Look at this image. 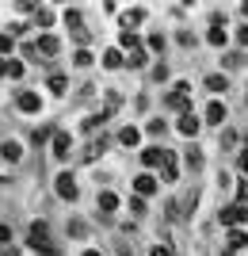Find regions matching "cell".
<instances>
[{
    "label": "cell",
    "mask_w": 248,
    "mask_h": 256,
    "mask_svg": "<svg viewBox=\"0 0 248 256\" xmlns=\"http://www.w3.org/2000/svg\"><path fill=\"white\" fill-rule=\"evenodd\" d=\"M27 245L38 248L42 256H57V248L50 245V226H46V222H34L31 230H27Z\"/></svg>",
    "instance_id": "1"
},
{
    "label": "cell",
    "mask_w": 248,
    "mask_h": 256,
    "mask_svg": "<svg viewBox=\"0 0 248 256\" xmlns=\"http://www.w3.org/2000/svg\"><path fill=\"white\" fill-rule=\"evenodd\" d=\"M241 222H248V206L245 203H233V206L222 210V226H233V230H237Z\"/></svg>",
    "instance_id": "2"
},
{
    "label": "cell",
    "mask_w": 248,
    "mask_h": 256,
    "mask_svg": "<svg viewBox=\"0 0 248 256\" xmlns=\"http://www.w3.org/2000/svg\"><path fill=\"white\" fill-rule=\"evenodd\" d=\"M57 195H61V199H69V203L80 195V192H76V180L69 176V172H61V176H57Z\"/></svg>",
    "instance_id": "3"
},
{
    "label": "cell",
    "mask_w": 248,
    "mask_h": 256,
    "mask_svg": "<svg viewBox=\"0 0 248 256\" xmlns=\"http://www.w3.org/2000/svg\"><path fill=\"white\" fill-rule=\"evenodd\" d=\"M15 107H19V111H27V115H34V111L42 107V100L34 96V92H19V96H15Z\"/></svg>",
    "instance_id": "4"
},
{
    "label": "cell",
    "mask_w": 248,
    "mask_h": 256,
    "mask_svg": "<svg viewBox=\"0 0 248 256\" xmlns=\"http://www.w3.org/2000/svg\"><path fill=\"white\" fill-rule=\"evenodd\" d=\"M187 92H191L187 84H176V92L168 96V104H172L176 111H180V115H187Z\"/></svg>",
    "instance_id": "5"
},
{
    "label": "cell",
    "mask_w": 248,
    "mask_h": 256,
    "mask_svg": "<svg viewBox=\"0 0 248 256\" xmlns=\"http://www.w3.org/2000/svg\"><path fill=\"white\" fill-rule=\"evenodd\" d=\"M161 176H164V184H176V153H172V150H164V160H161Z\"/></svg>",
    "instance_id": "6"
},
{
    "label": "cell",
    "mask_w": 248,
    "mask_h": 256,
    "mask_svg": "<svg viewBox=\"0 0 248 256\" xmlns=\"http://www.w3.org/2000/svg\"><path fill=\"white\" fill-rule=\"evenodd\" d=\"M199 126H203V122H199L191 111H187V115H180V134H184V138H195V134H199Z\"/></svg>",
    "instance_id": "7"
},
{
    "label": "cell",
    "mask_w": 248,
    "mask_h": 256,
    "mask_svg": "<svg viewBox=\"0 0 248 256\" xmlns=\"http://www.w3.org/2000/svg\"><path fill=\"white\" fill-rule=\"evenodd\" d=\"M134 192H138V195H153V192H157V180H153L149 172H141L138 180H134Z\"/></svg>",
    "instance_id": "8"
},
{
    "label": "cell",
    "mask_w": 248,
    "mask_h": 256,
    "mask_svg": "<svg viewBox=\"0 0 248 256\" xmlns=\"http://www.w3.org/2000/svg\"><path fill=\"white\" fill-rule=\"evenodd\" d=\"M141 160H145V168H161L164 150H161V146H153V150H145V153H141Z\"/></svg>",
    "instance_id": "9"
},
{
    "label": "cell",
    "mask_w": 248,
    "mask_h": 256,
    "mask_svg": "<svg viewBox=\"0 0 248 256\" xmlns=\"http://www.w3.org/2000/svg\"><path fill=\"white\" fill-rule=\"evenodd\" d=\"M138 23H145V8H130V12H122V27H138Z\"/></svg>",
    "instance_id": "10"
},
{
    "label": "cell",
    "mask_w": 248,
    "mask_h": 256,
    "mask_svg": "<svg viewBox=\"0 0 248 256\" xmlns=\"http://www.w3.org/2000/svg\"><path fill=\"white\" fill-rule=\"evenodd\" d=\"M57 50H61V42H57L54 34H42V38H38V54H46V58H54Z\"/></svg>",
    "instance_id": "11"
},
{
    "label": "cell",
    "mask_w": 248,
    "mask_h": 256,
    "mask_svg": "<svg viewBox=\"0 0 248 256\" xmlns=\"http://www.w3.org/2000/svg\"><path fill=\"white\" fill-rule=\"evenodd\" d=\"M206 118H210V122H218V126H222V122H226V104H218V100H214V104L206 107Z\"/></svg>",
    "instance_id": "12"
},
{
    "label": "cell",
    "mask_w": 248,
    "mask_h": 256,
    "mask_svg": "<svg viewBox=\"0 0 248 256\" xmlns=\"http://www.w3.org/2000/svg\"><path fill=\"white\" fill-rule=\"evenodd\" d=\"M54 157H69V134H54Z\"/></svg>",
    "instance_id": "13"
},
{
    "label": "cell",
    "mask_w": 248,
    "mask_h": 256,
    "mask_svg": "<svg viewBox=\"0 0 248 256\" xmlns=\"http://www.w3.org/2000/svg\"><path fill=\"white\" fill-rule=\"evenodd\" d=\"M245 245H248V234H245V230H229V248L237 252V248H245Z\"/></svg>",
    "instance_id": "14"
},
{
    "label": "cell",
    "mask_w": 248,
    "mask_h": 256,
    "mask_svg": "<svg viewBox=\"0 0 248 256\" xmlns=\"http://www.w3.org/2000/svg\"><path fill=\"white\" fill-rule=\"evenodd\" d=\"M119 42L126 46L130 54H134V50H141V38H138V34H134V31H122V34H119Z\"/></svg>",
    "instance_id": "15"
},
{
    "label": "cell",
    "mask_w": 248,
    "mask_h": 256,
    "mask_svg": "<svg viewBox=\"0 0 248 256\" xmlns=\"http://www.w3.org/2000/svg\"><path fill=\"white\" fill-rule=\"evenodd\" d=\"M0 153H4V157H8V160H19V157H23L19 142H4V150H0Z\"/></svg>",
    "instance_id": "16"
},
{
    "label": "cell",
    "mask_w": 248,
    "mask_h": 256,
    "mask_svg": "<svg viewBox=\"0 0 248 256\" xmlns=\"http://www.w3.org/2000/svg\"><path fill=\"white\" fill-rule=\"evenodd\" d=\"M206 88H210V92H226L229 84H226V76H218V73H214V76H206Z\"/></svg>",
    "instance_id": "17"
},
{
    "label": "cell",
    "mask_w": 248,
    "mask_h": 256,
    "mask_svg": "<svg viewBox=\"0 0 248 256\" xmlns=\"http://www.w3.org/2000/svg\"><path fill=\"white\" fill-rule=\"evenodd\" d=\"M34 23H38V27H50V23H54V12H50V8H38V12H34Z\"/></svg>",
    "instance_id": "18"
},
{
    "label": "cell",
    "mask_w": 248,
    "mask_h": 256,
    "mask_svg": "<svg viewBox=\"0 0 248 256\" xmlns=\"http://www.w3.org/2000/svg\"><path fill=\"white\" fill-rule=\"evenodd\" d=\"M99 206H103V210H115V206H119V195H115V192H103V195H99Z\"/></svg>",
    "instance_id": "19"
},
{
    "label": "cell",
    "mask_w": 248,
    "mask_h": 256,
    "mask_svg": "<svg viewBox=\"0 0 248 256\" xmlns=\"http://www.w3.org/2000/svg\"><path fill=\"white\" fill-rule=\"evenodd\" d=\"M138 138H141V134H138L134 126H126V130L119 134V142H122V146H138Z\"/></svg>",
    "instance_id": "20"
},
{
    "label": "cell",
    "mask_w": 248,
    "mask_h": 256,
    "mask_svg": "<svg viewBox=\"0 0 248 256\" xmlns=\"http://www.w3.org/2000/svg\"><path fill=\"white\" fill-rule=\"evenodd\" d=\"M103 65H107V69H119V65H122V54L119 50H107V54H103Z\"/></svg>",
    "instance_id": "21"
},
{
    "label": "cell",
    "mask_w": 248,
    "mask_h": 256,
    "mask_svg": "<svg viewBox=\"0 0 248 256\" xmlns=\"http://www.w3.org/2000/svg\"><path fill=\"white\" fill-rule=\"evenodd\" d=\"M54 134H57L54 126H38V130H34V146H42V142H46V138H54Z\"/></svg>",
    "instance_id": "22"
},
{
    "label": "cell",
    "mask_w": 248,
    "mask_h": 256,
    "mask_svg": "<svg viewBox=\"0 0 248 256\" xmlns=\"http://www.w3.org/2000/svg\"><path fill=\"white\" fill-rule=\"evenodd\" d=\"M206 42H210V46H226V31H222V27H214V31L206 34Z\"/></svg>",
    "instance_id": "23"
},
{
    "label": "cell",
    "mask_w": 248,
    "mask_h": 256,
    "mask_svg": "<svg viewBox=\"0 0 248 256\" xmlns=\"http://www.w3.org/2000/svg\"><path fill=\"white\" fill-rule=\"evenodd\" d=\"M65 84H69V80H65L61 73H54V76H50V92H65Z\"/></svg>",
    "instance_id": "24"
},
{
    "label": "cell",
    "mask_w": 248,
    "mask_h": 256,
    "mask_svg": "<svg viewBox=\"0 0 248 256\" xmlns=\"http://www.w3.org/2000/svg\"><path fill=\"white\" fill-rule=\"evenodd\" d=\"M65 23H69V27H73V31H76V27H84V23H80V12H73V8L65 12Z\"/></svg>",
    "instance_id": "25"
},
{
    "label": "cell",
    "mask_w": 248,
    "mask_h": 256,
    "mask_svg": "<svg viewBox=\"0 0 248 256\" xmlns=\"http://www.w3.org/2000/svg\"><path fill=\"white\" fill-rule=\"evenodd\" d=\"M187 168H203V153H199V150L187 153Z\"/></svg>",
    "instance_id": "26"
},
{
    "label": "cell",
    "mask_w": 248,
    "mask_h": 256,
    "mask_svg": "<svg viewBox=\"0 0 248 256\" xmlns=\"http://www.w3.org/2000/svg\"><path fill=\"white\" fill-rule=\"evenodd\" d=\"M141 65H145V50H134L130 54V69H141Z\"/></svg>",
    "instance_id": "27"
},
{
    "label": "cell",
    "mask_w": 248,
    "mask_h": 256,
    "mask_svg": "<svg viewBox=\"0 0 248 256\" xmlns=\"http://www.w3.org/2000/svg\"><path fill=\"white\" fill-rule=\"evenodd\" d=\"M73 65H80V69H84V65H92V54H88V50H76Z\"/></svg>",
    "instance_id": "28"
},
{
    "label": "cell",
    "mask_w": 248,
    "mask_h": 256,
    "mask_svg": "<svg viewBox=\"0 0 248 256\" xmlns=\"http://www.w3.org/2000/svg\"><path fill=\"white\" fill-rule=\"evenodd\" d=\"M11 46H15V38H11V34H0V54H11Z\"/></svg>",
    "instance_id": "29"
},
{
    "label": "cell",
    "mask_w": 248,
    "mask_h": 256,
    "mask_svg": "<svg viewBox=\"0 0 248 256\" xmlns=\"http://www.w3.org/2000/svg\"><path fill=\"white\" fill-rule=\"evenodd\" d=\"M149 50H164V34H149Z\"/></svg>",
    "instance_id": "30"
},
{
    "label": "cell",
    "mask_w": 248,
    "mask_h": 256,
    "mask_svg": "<svg viewBox=\"0 0 248 256\" xmlns=\"http://www.w3.org/2000/svg\"><path fill=\"white\" fill-rule=\"evenodd\" d=\"M8 76H23V62H8Z\"/></svg>",
    "instance_id": "31"
},
{
    "label": "cell",
    "mask_w": 248,
    "mask_h": 256,
    "mask_svg": "<svg viewBox=\"0 0 248 256\" xmlns=\"http://www.w3.org/2000/svg\"><path fill=\"white\" fill-rule=\"evenodd\" d=\"M69 234H73V237H84L88 230H84V222H73V226H69Z\"/></svg>",
    "instance_id": "32"
},
{
    "label": "cell",
    "mask_w": 248,
    "mask_h": 256,
    "mask_svg": "<svg viewBox=\"0 0 248 256\" xmlns=\"http://www.w3.org/2000/svg\"><path fill=\"white\" fill-rule=\"evenodd\" d=\"M153 256H176V252H172L168 245H157V248H153Z\"/></svg>",
    "instance_id": "33"
},
{
    "label": "cell",
    "mask_w": 248,
    "mask_h": 256,
    "mask_svg": "<svg viewBox=\"0 0 248 256\" xmlns=\"http://www.w3.org/2000/svg\"><path fill=\"white\" fill-rule=\"evenodd\" d=\"M4 241H11V230H8V226H0V245H4Z\"/></svg>",
    "instance_id": "34"
},
{
    "label": "cell",
    "mask_w": 248,
    "mask_h": 256,
    "mask_svg": "<svg viewBox=\"0 0 248 256\" xmlns=\"http://www.w3.org/2000/svg\"><path fill=\"white\" fill-rule=\"evenodd\" d=\"M237 38H241V46H248V27H241V31H237Z\"/></svg>",
    "instance_id": "35"
},
{
    "label": "cell",
    "mask_w": 248,
    "mask_h": 256,
    "mask_svg": "<svg viewBox=\"0 0 248 256\" xmlns=\"http://www.w3.org/2000/svg\"><path fill=\"white\" fill-rule=\"evenodd\" d=\"M241 172H248V150H241Z\"/></svg>",
    "instance_id": "36"
},
{
    "label": "cell",
    "mask_w": 248,
    "mask_h": 256,
    "mask_svg": "<svg viewBox=\"0 0 248 256\" xmlns=\"http://www.w3.org/2000/svg\"><path fill=\"white\" fill-rule=\"evenodd\" d=\"M0 256H15V248H11V245H0Z\"/></svg>",
    "instance_id": "37"
},
{
    "label": "cell",
    "mask_w": 248,
    "mask_h": 256,
    "mask_svg": "<svg viewBox=\"0 0 248 256\" xmlns=\"http://www.w3.org/2000/svg\"><path fill=\"white\" fill-rule=\"evenodd\" d=\"M4 73H8V62H4V58H0V76H4Z\"/></svg>",
    "instance_id": "38"
},
{
    "label": "cell",
    "mask_w": 248,
    "mask_h": 256,
    "mask_svg": "<svg viewBox=\"0 0 248 256\" xmlns=\"http://www.w3.org/2000/svg\"><path fill=\"white\" fill-rule=\"evenodd\" d=\"M241 12H245V16H248V0H245V4H241Z\"/></svg>",
    "instance_id": "39"
},
{
    "label": "cell",
    "mask_w": 248,
    "mask_h": 256,
    "mask_svg": "<svg viewBox=\"0 0 248 256\" xmlns=\"http://www.w3.org/2000/svg\"><path fill=\"white\" fill-rule=\"evenodd\" d=\"M84 256H99V252H92V248H88V252H84Z\"/></svg>",
    "instance_id": "40"
}]
</instances>
